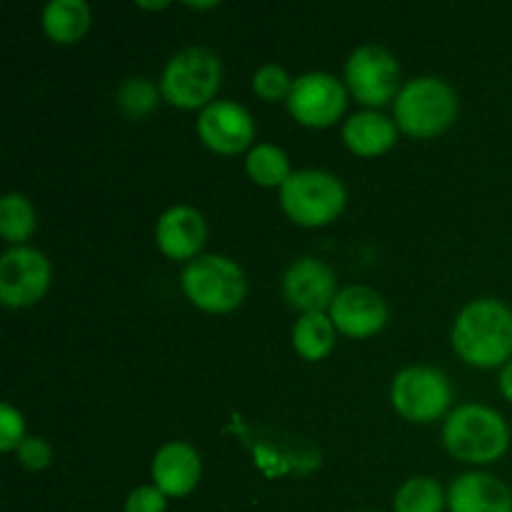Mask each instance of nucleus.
Wrapping results in <instances>:
<instances>
[{"mask_svg": "<svg viewBox=\"0 0 512 512\" xmlns=\"http://www.w3.org/2000/svg\"><path fill=\"white\" fill-rule=\"evenodd\" d=\"M335 333L330 315L325 313H303L293 328V348L298 350L300 358L305 360H323L328 358L335 345Z\"/></svg>", "mask_w": 512, "mask_h": 512, "instance_id": "aec40b11", "label": "nucleus"}, {"mask_svg": "<svg viewBox=\"0 0 512 512\" xmlns=\"http://www.w3.org/2000/svg\"><path fill=\"white\" fill-rule=\"evenodd\" d=\"M448 503L443 488L435 478L418 475V478L405 480L395 493V512H443V505Z\"/></svg>", "mask_w": 512, "mask_h": 512, "instance_id": "4be33fe9", "label": "nucleus"}, {"mask_svg": "<svg viewBox=\"0 0 512 512\" xmlns=\"http://www.w3.org/2000/svg\"><path fill=\"white\" fill-rule=\"evenodd\" d=\"M283 293L293 308L303 313H323L338 295L335 273L318 258H300L283 278Z\"/></svg>", "mask_w": 512, "mask_h": 512, "instance_id": "4468645a", "label": "nucleus"}, {"mask_svg": "<svg viewBox=\"0 0 512 512\" xmlns=\"http://www.w3.org/2000/svg\"><path fill=\"white\" fill-rule=\"evenodd\" d=\"M443 443L463 463L488 465L503 458L510 448V428L498 410L468 403L448 415Z\"/></svg>", "mask_w": 512, "mask_h": 512, "instance_id": "f03ea898", "label": "nucleus"}, {"mask_svg": "<svg viewBox=\"0 0 512 512\" xmlns=\"http://www.w3.org/2000/svg\"><path fill=\"white\" fill-rule=\"evenodd\" d=\"M343 140L355 155H363V158L383 155L398 140V123L375 110H363L345 120Z\"/></svg>", "mask_w": 512, "mask_h": 512, "instance_id": "a211bd4d", "label": "nucleus"}, {"mask_svg": "<svg viewBox=\"0 0 512 512\" xmlns=\"http://www.w3.org/2000/svg\"><path fill=\"white\" fill-rule=\"evenodd\" d=\"M198 135L215 153L235 155L253 143V115L233 100H213L200 110Z\"/></svg>", "mask_w": 512, "mask_h": 512, "instance_id": "f8f14e48", "label": "nucleus"}, {"mask_svg": "<svg viewBox=\"0 0 512 512\" xmlns=\"http://www.w3.org/2000/svg\"><path fill=\"white\" fill-rule=\"evenodd\" d=\"M43 28L55 43H78L90 28V8L85 0H50L43 8Z\"/></svg>", "mask_w": 512, "mask_h": 512, "instance_id": "6ab92c4d", "label": "nucleus"}, {"mask_svg": "<svg viewBox=\"0 0 512 512\" xmlns=\"http://www.w3.org/2000/svg\"><path fill=\"white\" fill-rule=\"evenodd\" d=\"M345 185L328 170H295L280 188V205L290 220L305 228L328 225L343 213Z\"/></svg>", "mask_w": 512, "mask_h": 512, "instance_id": "423d86ee", "label": "nucleus"}, {"mask_svg": "<svg viewBox=\"0 0 512 512\" xmlns=\"http://www.w3.org/2000/svg\"><path fill=\"white\" fill-rule=\"evenodd\" d=\"M290 88H293V78L285 73V68L280 65L268 63V65H260L253 75V90L260 95L263 100H288Z\"/></svg>", "mask_w": 512, "mask_h": 512, "instance_id": "393cba45", "label": "nucleus"}, {"mask_svg": "<svg viewBox=\"0 0 512 512\" xmlns=\"http://www.w3.org/2000/svg\"><path fill=\"white\" fill-rule=\"evenodd\" d=\"M160 88L150 78H128L118 88V108L133 120H143L158 105Z\"/></svg>", "mask_w": 512, "mask_h": 512, "instance_id": "b1692460", "label": "nucleus"}, {"mask_svg": "<svg viewBox=\"0 0 512 512\" xmlns=\"http://www.w3.org/2000/svg\"><path fill=\"white\" fill-rule=\"evenodd\" d=\"M500 393L512 403V360L500 370Z\"/></svg>", "mask_w": 512, "mask_h": 512, "instance_id": "c85d7f7f", "label": "nucleus"}, {"mask_svg": "<svg viewBox=\"0 0 512 512\" xmlns=\"http://www.w3.org/2000/svg\"><path fill=\"white\" fill-rule=\"evenodd\" d=\"M205 218L190 205H173L165 210L155 225L158 248L173 260H195L205 243Z\"/></svg>", "mask_w": 512, "mask_h": 512, "instance_id": "2eb2a0df", "label": "nucleus"}, {"mask_svg": "<svg viewBox=\"0 0 512 512\" xmlns=\"http://www.w3.org/2000/svg\"><path fill=\"white\" fill-rule=\"evenodd\" d=\"M348 95L335 75L313 70L293 80L288 95V110L298 123L308 128H328L345 113Z\"/></svg>", "mask_w": 512, "mask_h": 512, "instance_id": "9b49d317", "label": "nucleus"}, {"mask_svg": "<svg viewBox=\"0 0 512 512\" xmlns=\"http://www.w3.org/2000/svg\"><path fill=\"white\" fill-rule=\"evenodd\" d=\"M243 443L253 450L255 465L265 478H283L298 473L310 475L320 465V450L310 440L290 435L278 428H258V425H233Z\"/></svg>", "mask_w": 512, "mask_h": 512, "instance_id": "0eeeda50", "label": "nucleus"}, {"mask_svg": "<svg viewBox=\"0 0 512 512\" xmlns=\"http://www.w3.org/2000/svg\"><path fill=\"white\" fill-rule=\"evenodd\" d=\"M183 293L205 313H230L245 300V273L225 255H198L180 275Z\"/></svg>", "mask_w": 512, "mask_h": 512, "instance_id": "39448f33", "label": "nucleus"}, {"mask_svg": "<svg viewBox=\"0 0 512 512\" xmlns=\"http://www.w3.org/2000/svg\"><path fill=\"white\" fill-rule=\"evenodd\" d=\"M245 168H248L250 178L265 188H283L285 180L293 175L288 153L273 143L253 145L245 158Z\"/></svg>", "mask_w": 512, "mask_h": 512, "instance_id": "412c9836", "label": "nucleus"}, {"mask_svg": "<svg viewBox=\"0 0 512 512\" xmlns=\"http://www.w3.org/2000/svg\"><path fill=\"white\" fill-rule=\"evenodd\" d=\"M25 440V420L10 403L0 405V450L13 453Z\"/></svg>", "mask_w": 512, "mask_h": 512, "instance_id": "a878e982", "label": "nucleus"}, {"mask_svg": "<svg viewBox=\"0 0 512 512\" xmlns=\"http://www.w3.org/2000/svg\"><path fill=\"white\" fill-rule=\"evenodd\" d=\"M453 400L448 375L430 365H410L400 370L390 388V403L410 423H433Z\"/></svg>", "mask_w": 512, "mask_h": 512, "instance_id": "6e6552de", "label": "nucleus"}, {"mask_svg": "<svg viewBox=\"0 0 512 512\" xmlns=\"http://www.w3.org/2000/svg\"><path fill=\"white\" fill-rule=\"evenodd\" d=\"M453 348L473 368H498L512 358V310L495 298L465 305L453 325Z\"/></svg>", "mask_w": 512, "mask_h": 512, "instance_id": "f257e3e1", "label": "nucleus"}, {"mask_svg": "<svg viewBox=\"0 0 512 512\" xmlns=\"http://www.w3.org/2000/svg\"><path fill=\"white\" fill-rule=\"evenodd\" d=\"M15 453H18L20 465L28 470H45L53 460V448L43 438H25Z\"/></svg>", "mask_w": 512, "mask_h": 512, "instance_id": "bb28decb", "label": "nucleus"}, {"mask_svg": "<svg viewBox=\"0 0 512 512\" xmlns=\"http://www.w3.org/2000/svg\"><path fill=\"white\" fill-rule=\"evenodd\" d=\"M50 263L40 250L13 245L0 255V300L8 308L35 305L50 288Z\"/></svg>", "mask_w": 512, "mask_h": 512, "instance_id": "9d476101", "label": "nucleus"}, {"mask_svg": "<svg viewBox=\"0 0 512 512\" xmlns=\"http://www.w3.org/2000/svg\"><path fill=\"white\" fill-rule=\"evenodd\" d=\"M165 498L168 495L155 485H140L125 500V512H165Z\"/></svg>", "mask_w": 512, "mask_h": 512, "instance_id": "cd10ccee", "label": "nucleus"}, {"mask_svg": "<svg viewBox=\"0 0 512 512\" xmlns=\"http://www.w3.org/2000/svg\"><path fill=\"white\" fill-rule=\"evenodd\" d=\"M35 230V208L20 193H8L0 200V235L8 243L23 245Z\"/></svg>", "mask_w": 512, "mask_h": 512, "instance_id": "5701e85b", "label": "nucleus"}, {"mask_svg": "<svg viewBox=\"0 0 512 512\" xmlns=\"http://www.w3.org/2000/svg\"><path fill=\"white\" fill-rule=\"evenodd\" d=\"M223 78L220 58L208 48L190 45L165 63L160 75V93L175 108H205L213 103Z\"/></svg>", "mask_w": 512, "mask_h": 512, "instance_id": "20e7f679", "label": "nucleus"}, {"mask_svg": "<svg viewBox=\"0 0 512 512\" xmlns=\"http://www.w3.org/2000/svg\"><path fill=\"white\" fill-rule=\"evenodd\" d=\"M138 8H148V10H160V8H168V3H145V0H138Z\"/></svg>", "mask_w": 512, "mask_h": 512, "instance_id": "c756f323", "label": "nucleus"}, {"mask_svg": "<svg viewBox=\"0 0 512 512\" xmlns=\"http://www.w3.org/2000/svg\"><path fill=\"white\" fill-rule=\"evenodd\" d=\"M450 512H512V490L490 473H465L448 490Z\"/></svg>", "mask_w": 512, "mask_h": 512, "instance_id": "f3484780", "label": "nucleus"}, {"mask_svg": "<svg viewBox=\"0 0 512 512\" xmlns=\"http://www.w3.org/2000/svg\"><path fill=\"white\" fill-rule=\"evenodd\" d=\"M345 83L365 105H383L400 93V65L380 45H360L345 63Z\"/></svg>", "mask_w": 512, "mask_h": 512, "instance_id": "1a4fd4ad", "label": "nucleus"}, {"mask_svg": "<svg viewBox=\"0 0 512 512\" xmlns=\"http://www.w3.org/2000/svg\"><path fill=\"white\" fill-rule=\"evenodd\" d=\"M203 463L193 445L183 440L165 443L153 458V485L168 498H183L198 485Z\"/></svg>", "mask_w": 512, "mask_h": 512, "instance_id": "dca6fc26", "label": "nucleus"}, {"mask_svg": "<svg viewBox=\"0 0 512 512\" xmlns=\"http://www.w3.org/2000/svg\"><path fill=\"white\" fill-rule=\"evenodd\" d=\"M330 320L350 338H370L388 323V305L383 295L365 285H348L335 295L330 305Z\"/></svg>", "mask_w": 512, "mask_h": 512, "instance_id": "ddd939ff", "label": "nucleus"}, {"mask_svg": "<svg viewBox=\"0 0 512 512\" xmlns=\"http://www.w3.org/2000/svg\"><path fill=\"white\" fill-rule=\"evenodd\" d=\"M458 115V95L445 80L420 75L408 80L395 98V123L413 138H433Z\"/></svg>", "mask_w": 512, "mask_h": 512, "instance_id": "7ed1b4c3", "label": "nucleus"}]
</instances>
